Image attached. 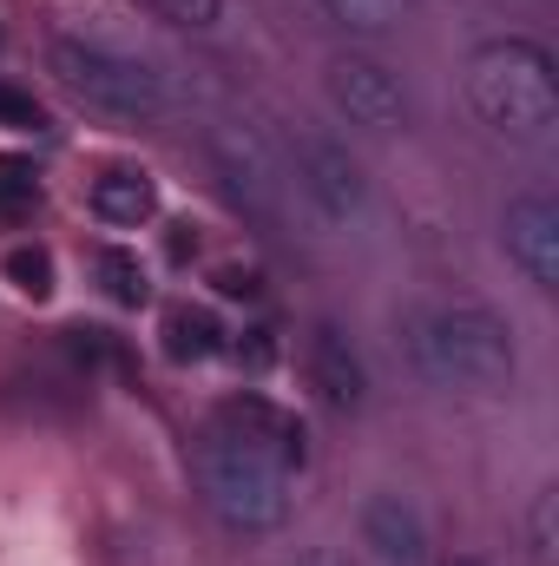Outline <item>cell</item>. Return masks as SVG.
Segmentation results:
<instances>
[{"label":"cell","instance_id":"1","mask_svg":"<svg viewBox=\"0 0 559 566\" xmlns=\"http://www.w3.org/2000/svg\"><path fill=\"white\" fill-rule=\"evenodd\" d=\"M409 363L447 396H500L514 382V329L481 303H441L409 316Z\"/></svg>","mask_w":559,"mask_h":566},{"label":"cell","instance_id":"2","mask_svg":"<svg viewBox=\"0 0 559 566\" xmlns=\"http://www.w3.org/2000/svg\"><path fill=\"white\" fill-rule=\"evenodd\" d=\"M467 106L487 133L514 145H540L559 126V80L553 53L534 40H487L467 60Z\"/></svg>","mask_w":559,"mask_h":566},{"label":"cell","instance_id":"3","mask_svg":"<svg viewBox=\"0 0 559 566\" xmlns=\"http://www.w3.org/2000/svg\"><path fill=\"white\" fill-rule=\"evenodd\" d=\"M198 488H204V507L231 534H277L289 521V468H277L257 448H244L224 428L198 448Z\"/></svg>","mask_w":559,"mask_h":566},{"label":"cell","instance_id":"4","mask_svg":"<svg viewBox=\"0 0 559 566\" xmlns=\"http://www.w3.org/2000/svg\"><path fill=\"white\" fill-rule=\"evenodd\" d=\"M46 66H53V80H60L80 106H93V113H106V119H158V113H165L158 73H151L145 60H133V53L106 46V40L60 33V40L46 46Z\"/></svg>","mask_w":559,"mask_h":566},{"label":"cell","instance_id":"5","mask_svg":"<svg viewBox=\"0 0 559 566\" xmlns=\"http://www.w3.org/2000/svg\"><path fill=\"white\" fill-rule=\"evenodd\" d=\"M329 99L349 126H369V133H395L409 119V99H402L395 73L382 60H362V53H342L329 66Z\"/></svg>","mask_w":559,"mask_h":566},{"label":"cell","instance_id":"6","mask_svg":"<svg viewBox=\"0 0 559 566\" xmlns=\"http://www.w3.org/2000/svg\"><path fill=\"white\" fill-rule=\"evenodd\" d=\"M296 191L309 198V211L323 224H356L362 218V171L342 145L303 139L296 145Z\"/></svg>","mask_w":559,"mask_h":566},{"label":"cell","instance_id":"7","mask_svg":"<svg viewBox=\"0 0 559 566\" xmlns=\"http://www.w3.org/2000/svg\"><path fill=\"white\" fill-rule=\"evenodd\" d=\"M500 238H507V258L527 271V283L553 290V283H559V205L547 198V191L514 198V205H507Z\"/></svg>","mask_w":559,"mask_h":566},{"label":"cell","instance_id":"8","mask_svg":"<svg viewBox=\"0 0 559 566\" xmlns=\"http://www.w3.org/2000/svg\"><path fill=\"white\" fill-rule=\"evenodd\" d=\"M218 428H224V434H238L244 448L271 454L277 468H303V454H309L303 422H296L289 409H277V402H264V396H231V402L218 409Z\"/></svg>","mask_w":559,"mask_h":566},{"label":"cell","instance_id":"9","mask_svg":"<svg viewBox=\"0 0 559 566\" xmlns=\"http://www.w3.org/2000/svg\"><path fill=\"white\" fill-rule=\"evenodd\" d=\"M362 547L382 566H421L428 560V521L409 494H369L362 501Z\"/></svg>","mask_w":559,"mask_h":566},{"label":"cell","instance_id":"10","mask_svg":"<svg viewBox=\"0 0 559 566\" xmlns=\"http://www.w3.org/2000/svg\"><path fill=\"white\" fill-rule=\"evenodd\" d=\"M303 369H309V389H316V402H323V409H356V402H362V389H369V382H362V356H356V349H349V336H342V329H329V323L309 336Z\"/></svg>","mask_w":559,"mask_h":566},{"label":"cell","instance_id":"11","mask_svg":"<svg viewBox=\"0 0 559 566\" xmlns=\"http://www.w3.org/2000/svg\"><path fill=\"white\" fill-rule=\"evenodd\" d=\"M93 211H99L106 224H119V231L151 224V218H158V185H151V171H139V165L99 171V178H93Z\"/></svg>","mask_w":559,"mask_h":566},{"label":"cell","instance_id":"12","mask_svg":"<svg viewBox=\"0 0 559 566\" xmlns=\"http://www.w3.org/2000/svg\"><path fill=\"white\" fill-rule=\"evenodd\" d=\"M218 165H224V185H231V198L238 205H251L257 218H271V205H277V178H271V165H264V151L257 139H218Z\"/></svg>","mask_w":559,"mask_h":566},{"label":"cell","instance_id":"13","mask_svg":"<svg viewBox=\"0 0 559 566\" xmlns=\"http://www.w3.org/2000/svg\"><path fill=\"white\" fill-rule=\"evenodd\" d=\"M158 336H165V356L171 363H211L224 349V323L204 303H171L165 323H158Z\"/></svg>","mask_w":559,"mask_h":566},{"label":"cell","instance_id":"14","mask_svg":"<svg viewBox=\"0 0 559 566\" xmlns=\"http://www.w3.org/2000/svg\"><path fill=\"white\" fill-rule=\"evenodd\" d=\"M93 277H99V290H106L119 310H139L145 296H151V271H145L139 251H126V244H106V251L93 258Z\"/></svg>","mask_w":559,"mask_h":566},{"label":"cell","instance_id":"15","mask_svg":"<svg viewBox=\"0 0 559 566\" xmlns=\"http://www.w3.org/2000/svg\"><path fill=\"white\" fill-rule=\"evenodd\" d=\"M7 283H13L20 296L46 303V296H53V251H46V244H13V251H7Z\"/></svg>","mask_w":559,"mask_h":566},{"label":"cell","instance_id":"16","mask_svg":"<svg viewBox=\"0 0 559 566\" xmlns=\"http://www.w3.org/2000/svg\"><path fill=\"white\" fill-rule=\"evenodd\" d=\"M40 205V171L27 158H0V218H27Z\"/></svg>","mask_w":559,"mask_h":566},{"label":"cell","instance_id":"17","mask_svg":"<svg viewBox=\"0 0 559 566\" xmlns=\"http://www.w3.org/2000/svg\"><path fill=\"white\" fill-rule=\"evenodd\" d=\"M323 7H329L342 27H356V33H389L409 0H323Z\"/></svg>","mask_w":559,"mask_h":566},{"label":"cell","instance_id":"18","mask_svg":"<svg viewBox=\"0 0 559 566\" xmlns=\"http://www.w3.org/2000/svg\"><path fill=\"white\" fill-rule=\"evenodd\" d=\"M553 514H559V494L547 488L540 501H534V514H527V541H534V560L553 566L559 560V541H553Z\"/></svg>","mask_w":559,"mask_h":566},{"label":"cell","instance_id":"19","mask_svg":"<svg viewBox=\"0 0 559 566\" xmlns=\"http://www.w3.org/2000/svg\"><path fill=\"white\" fill-rule=\"evenodd\" d=\"M0 126H7V133H40V126H46V113H40V99H33V93H20V86H7V80H0Z\"/></svg>","mask_w":559,"mask_h":566},{"label":"cell","instance_id":"20","mask_svg":"<svg viewBox=\"0 0 559 566\" xmlns=\"http://www.w3.org/2000/svg\"><path fill=\"white\" fill-rule=\"evenodd\" d=\"M231 349H238V363H244V369H271V363H277V329H264V323H257V329H244Z\"/></svg>","mask_w":559,"mask_h":566},{"label":"cell","instance_id":"21","mask_svg":"<svg viewBox=\"0 0 559 566\" xmlns=\"http://www.w3.org/2000/svg\"><path fill=\"white\" fill-rule=\"evenodd\" d=\"M178 27H218L224 20V0H158Z\"/></svg>","mask_w":559,"mask_h":566},{"label":"cell","instance_id":"22","mask_svg":"<svg viewBox=\"0 0 559 566\" xmlns=\"http://www.w3.org/2000/svg\"><path fill=\"white\" fill-rule=\"evenodd\" d=\"M218 290L224 296H257V277L251 271H218Z\"/></svg>","mask_w":559,"mask_h":566},{"label":"cell","instance_id":"23","mask_svg":"<svg viewBox=\"0 0 559 566\" xmlns=\"http://www.w3.org/2000/svg\"><path fill=\"white\" fill-rule=\"evenodd\" d=\"M165 244H171V258L184 264V258L198 251V231H191V224H171V238H165Z\"/></svg>","mask_w":559,"mask_h":566},{"label":"cell","instance_id":"24","mask_svg":"<svg viewBox=\"0 0 559 566\" xmlns=\"http://www.w3.org/2000/svg\"><path fill=\"white\" fill-rule=\"evenodd\" d=\"M296 566H349V560H342V554H303Z\"/></svg>","mask_w":559,"mask_h":566},{"label":"cell","instance_id":"25","mask_svg":"<svg viewBox=\"0 0 559 566\" xmlns=\"http://www.w3.org/2000/svg\"><path fill=\"white\" fill-rule=\"evenodd\" d=\"M441 566H487V560H474V554H454V560H441Z\"/></svg>","mask_w":559,"mask_h":566}]
</instances>
